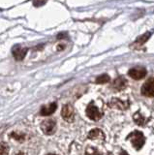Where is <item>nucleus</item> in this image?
Listing matches in <instances>:
<instances>
[{"label": "nucleus", "instance_id": "1", "mask_svg": "<svg viewBox=\"0 0 154 155\" xmlns=\"http://www.w3.org/2000/svg\"><path fill=\"white\" fill-rule=\"evenodd\" d=\"M127 139H131V143L133 144V147L136 148L137 150H139L144 144V142H146V138L142 132L139 131H135V132L130 134Z\"/></svg>", "mask_w": 154, "mask_h": 155}, {"label": "nucleus", "instance_id": "2", "mask_svg": "<svg viewBox=\"0 0 154 155\" xmlns=\"http://www.w3.org/2000/svg\"><path fill=\"white\" fill-rule=\"evenodd\" d=\"M86 115L87 117L93 121H98L102 118L103 113L99 110V108L96 106L93 102L88 104L87 108H86Z\"/></svg>", "mask_w": 154, "mask_h": 155}, {"label": "nucleus", "instance_id": "3", "mask_svg": "<svg viewBox=\"0 0 154 155\" xmlns=\"http://www.w3.org/2000/svg\"><path fill=\"white\" fill-rule=\"evenodd\" d=\"M41 130L45 135H52L56 131V122L54 119H46L41 123Z\"/></svg>", "mask_w": 154, "mask_h": 155}, {"label": "nucleus", "instance_id": "4", "mask_svg": "<svg viewBox=\"0 0 154 155\" xmlns=\"http://www.w3.org/2000/svg\"><path fill=\"white\" fill-rule=\"evenodd\" d=\"M142 94L146 97H154V78L148 79L143 84Z\"/></svg>", "mask_w": 154, "mask_h": 155}, {"label": "nucleus", "instance_id": "5", "mask_svg": "<svg viewBox=\"0 0 154 155\" xmlns=\"http://www.w3.org/2000/svg\"><path fill=\"white\" fill-rule=\"evenodd\" d=\"M128 75L134 80H137V81L142 80L146 76V68H143V67L132 68V69L129 70Z\"/></svg>", "mask_w": 154, "mask_h": 155}, {"label": "nucleus", "instance_id": "6", "mask_svg": "<svg viewBox=\"0 0 154 155\" xmlns=\"http://www.w3.org/2000/svg\"><path fill=\"white\" fill-rule=\"evenodd\" d=\"M61 116L63 117V119L67 122H71V121L74 120V116H75V113H74V109L73 107L70 105H64L63 108L61 110Z\"/></svg>", "mask_w": 154, "mask_h": 155}, {"label": "nucleus", "instance_id": "7", "mask_svg": "<svg viewBox=\"0 0 154 155\" xmlns=\"http://www.w3.org/2000/svg\"><path fill=\"white\" fill-rule=\"evenodd\" d=\"M28 51L27 48H22L21 46H15L13 48V55L14 58L18 61H21L22 59H25V57L26 55V53Z\"/></svg>", "mask_w": 154, "mask_h": 155}, {"label": "nucleus", "instance_id": "8", "mask_svg": "<svg viewBox=\"0 0 154 155\" xmlns=\"http://www.w3.org/2000/svg\"><path fill=\"white\" fill-rule=\"evenodd\" d=\"M56 108H57L56 103H51L50 105H48V106H43L41 108V110H40V114L43 115V116L51 115L56 110Z\"/></svg>", "mask_w": 154, "mask_h": 155}, {"label": "nucleus", "instance_id": "9", "mask_svg": "<svg viewBox=\"0 0 154 155\" xmlns=\"http://www.w3.org/2000/svg\"><path fill=\"white\" fill-rule=\"evenodd\" d=\"M110 106L113 107V108H115V109H119V110H126L128 107H129V104L127 102H124V101H121L119 99H116V98H113L112 100V102L110 103Z\"/></svg>", "mask_w": 154, "mask_h": 155}, {"label": "nucleus", "instance_id": "10", "mask_svg": "<svg viewBox=\"0 0 154 155\" xmlns=\"http://www.w3.org/2000/svg\"><path fill=\"white\" fill-rule=\"evenodd\" d=\"M127 86V81L123 77H118L113 82V87L116 90H123Z\"/></svg>", "mask_w": 154, "mask_h": 155}, {"label": "nucleus", "instance_id": "11", "mask_svg": "<svg viewBox=\"0 0 154 155\" xmlns=\"http://www.w3.org/2000/svg\"><path fill=\"white\" fill-rule=\"evenodd\" d=\"M88 139H91V140H102L105 139V135L104 133L102 132V130L100 129H93L91 130L90 132L88 133Z\"/></svg>", "mask_w": 154, "mask_h": 155}, {"label": "nucleus", "instance_id": "12", "mask_svg": "<svg viewBox=\"0 0 154 155\" xmlns=\"http://www.w3.org/2000/svg\"><path fill=\"white\" fill-rule=\"evenodd\" d=\"M134 120H135V122H136L137 124H139V125H143L144 122H146V118L143 117V115L139 113V111H138V113L135 114Z\"/></svg>", "mask_w": 154, "mask_h": 155}, {"label": "nucleus", "instance_id": "13", "mask_svg": "<svg viewBox=\"0 0 154 155\" xmlns=\"http://www.w3.org/2000/svg\"><path fill=\"white\" fill-rule=\"evenodd\" d=\"M11 138L18 140V142H23L25 139V134H21V133H18V132H13L11 134Z\"/></svg>", "mask_w": 154, "mask_h": 155}, {"label": "nucleus", "instance_id": "14", "mask_svg": "<svg viewBox=\"0 0 154 155\" xmlns=\"http://www.w3.org/2000/svg\"><path fill=\"white\" fill-rule=\"evenodd\" d=\"M108 81H110V76H108L107 74L101 75L96 78V82L97 84H106Z\"/></svg>", "mask_w": 154, "mask_h": 155}, {"label": "nucleus", "instance_id": "15", "mask_svg": "<svg viewBox=\"0 0 154 155\" xmlns=\"http://www.w3.org/2000/svg\"><path fill=\"white\" fill-rule=\"evenodd\" d=\"M150 37V33H146L144 35H143L142 37H139L137 39V41H136V44H141V45H143V44L146 43L147 40H148V38Z\"/></svg>", "mask_w": 154, "mask_h": 155}, {"label": "nucleus", "instance_id": "16", "mask_svg": "<svg viewBox=\"0 0 154 155\" xmlns=\"http://www.w3.org/2000/svg\"><path fill=\"white\" fill-rule=\"evenodd\" d=\"M8 152H9V147H8V145L5 143H0V155L7 154Z\"/></svg>", "mask_w": 154, "mask_h": 155}]
</instances>
